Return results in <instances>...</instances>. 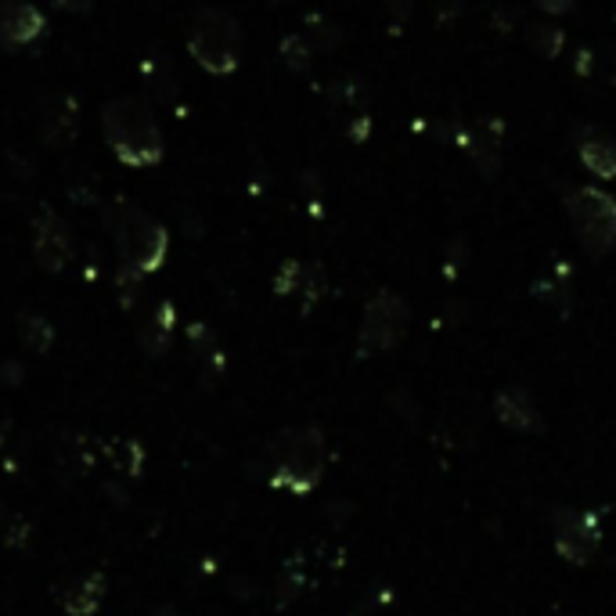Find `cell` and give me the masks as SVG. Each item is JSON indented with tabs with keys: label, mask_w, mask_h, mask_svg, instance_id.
Masks as SVG:
<instances>
[{
	"label": "cell",
	"mask_w": 616,
	"mask_h": 616,
	"mask_svg": "<svg viewBox=\"0 0 616 616\" xmlns=\"http://www.w3.org/2000/svg\"><path fill=\"white\" fill-rule=\"evenodd\" d=\"M105 587H109V581H105L102 569L88 573V577L73 581L62 592V609L69 616H91V613H97V606H102V598H105Z\"/></svg>",
	"instance_id": "14"
},
{
	"label": "cell",
	"mask_w": 616,
	"mask_h": 616,
	"mask_svg": "<svg viewBox=\"0 0 616 616\" xmlns=\"http://www.w3.org/2000/svg\"><path fill=\"white\" fill-rule=\"evenodd\" d=\"M563 209L569 217L577 246L592 260H606L616 249V198L595 188V184H577V188H566Z\"/></svg>",
	"instance_id": "4"
},
{
	"label": "cell",
	"mask_w": 616,
	"mask_h": 616,
	"mask_svg": "<svg viewBox=\"0 0 616 616\" xmlns=\"http://www.w3.org/2000/svg\"><path fill=\"white\" fill-rule=\"evenodd\" d=\"M62 11H73V16H83V11H91V0H54Z\"/></svg>",
	"instance_id": "28"
},
{
	"label": "cell",
	"mask_w": 616,
	"mask_h": 616,
	"mask_svg": "<svg viewBox=\"0 0 616 616\" xmlns=\"http://www.w3.org/2000/svg\"><path fill=\"white\" fill-rule=\"evenodd\" d=\"M534 4L544 16H569V11L577 8V0H534Z\"/></svg>",
	"instance_id": "26"
},
{
	"label": "cell",
	"mask_w": 616,
	"mask_h": 616,
	"mask_svg": "<svg viewBox=\"0 0 616 616\" xmlns=\"http://www.w3.org/2000/svg\"><path fill=\"white\" fill-rule=\"evenodd\" d=\"M48 33V19L33 0H0V44L8 51L33 48Z\"/></svg>",
	"instance_id": "10"
},
{
	"label": "cell",
	"mask_w": 616,
	"mask_h": 616,
	"mask_svg": "<svg viewBox=\"0 0 616 616\" xmlns=\"http://www.w3.org/2000/svg\"><path fill=\"white\" fill-rule=\"evenodd\" d=\"M242 51H246V33H242L232 11L224 8L195 11L188 25V54L209 76H232L242 65Z\"/></svg>",
	"instance_id": "3"
},
{
	"label": "cell",
	"mask_w": 616,
	"mask_h": 616,
	"mask_svg": "<svg viewBox=\"0 0 616 616\" xmlns=\"http://www.w3.org/2000/svg\"><path fill=\"white\" fill-rule=\"evenodd\" d=\"M174 321H177V310L174 304H160L152 310V318L141 328V347H145L152 357H163L170 350V342H174Z\"/></svg>",
	"instance_id": "15"
},
{
	"label": "cell",
	"mask_w": 616,
	"mask_h": 616,
	"mask_svg": "<svg viewBox=\"0 0 616 616\" xmlns=\"http://www.w3.org/2000/svg\"><path fill=\"white\" fill-rule=\"evenodd\" d=\"M281 59H285V65L292 69V73H307V69L314 65V51L304 40V33H292V37L281 40Z\"/></svg>",
	"instance_id": "23"
},
{
	"label": "cell",
	"mask_w": 616,
	"mask_h": 616,
	"mask_svg": "<svg viewBox=\"0 0 616 616\" xmlns=\"http://www.w3.org/2000/svg\"><path fill=\"white\" fill-rule=\"evenodd\" d=\"M37 126H40V137H44L51 148H69L80 134L76 97L65 91L44 94V102H40V109H37Z\"/></svg>",
	"instance_id": "11"
},
{
	"label": "cell",
	"mask_w": 616,
	"mask_h": 616,
	"mask_svg": "<svg viewBox=\"0 0 616 616\" xmlns=\"http://www.w3.org/2000/svg\"><path fill=\"white\" fill-rule=\"evenodd\" d=\"M368 131H371V120H368V116H357V120L350 123V137L357 141V145H361V141L368 137Z\"/></svg>",
	"instance_id": "27"
},
{
	"label": "cell",
	"mask_w": 616,
	"mask_h": 616,
	"mask_svg": "<svg viewBox=\"0 0 616 616\" xmlns=\"http://www.w3.org/2000/svg\"><path fill=\"white\" fill-rule=\"evenodd\" d=\"M494 419L512 429L520 437H541L544 433V414L537 408V400L530 397L520 386H509L494 397Z\"/></svg>",
	"instance_id": "12"
},
{
	"label": "cell",
	"mask_w": 616,
	"mask_h": 616,
	"mask_svg": "<svg viewBox=\"0 0 616 616\" xmlns=\"http://www.w3.org/2000/svg\"><path fill=\"white\" fill-rule=\"evenodd\" d=\"M270 454H275V483L289 486L292 494H307L318 486L325 462H328L325 433L318 425L281 429V433L270 440Z\"/></svg>",
	"instance_id": "5"
},
{
	"label": "cell",
	"mask_w": 616,
	"mask_h": 616,
	"mask_svg": "<svg viewBox=\"0 0 616 616\" xmlns=\"http://www.w3.org/2000/svg\"><path fill=\"white\" fill-rule=\"evenodd\" d=\"M332 97H336V102H365V83H357V80H342V83H336Z\"/></svg>",
	"instance_id": "25"
},
{
	"label": "cell",
	"mask_w": 616,
	"mask_h": 616,
	"mask_svg": "<svg viewBox=\"0 0 616 616\" xmlns=\"http://www.w3.org/2000/svg\"><path fill=\"white\" fill-rule=\"evenodd\" d=\"M109 462L116 465L123 476L134 480L141 472V465H145V448L134 443V440H120V443H112V448H109Z\"/></svg>",
	"instance_id": "21"
},
{
	"label": "cell",
	"mask_w": 616,
	"mask_h": 616,
	"mask_svg": "<svg viewBox=\"0 0 616 616\" xmlns=\"http://www.w3.org/2000/svg\"><path fill=\"white\" fill-rule=\"evenodd\" d=\"M102 217L112 242H116L120 267H131L137 275H152V270H160L166 264L170 232L152 213L134 206L131 198H109Z\"/></svg>",
	"instance_id": "2"
},
{
	"label": "cell",
	"mask_w": 616,
	"mask_h": 616,
	"mask_svg": "<svg viewBox=\"0 0 616 616\" xmlns=\"http://www.w3.org/2000/svg\"><path fill=\"white\" fill-rule=\"evenodd\" d=\"M19 339L33 353H48L54 347V325L44 318V314H22L19 318Z\"/></svg>",
	"instance_id": "19"
},
{
	"label": "cell",
	"mask_w": 616,
	"mask_h": 616,
	"mask_svg": "<svg viewBox=\"0 0 616 616\" xmlns=\"http://www.w3.org/2000/svg\"><path fill=\"white\" fill-rule=\"evenodd\" d=\"M160 616H177V613H160Z\"/></svg>",
	"instance_id": "31"
},
{
	"label": "cell",
	"mask_w": 616,
	"mask_h": 616,
	"mask_svg": "<svg viewBox=\"0 0 616 616\" xmlns=\"http://www.w3.org/2000/svg\"><path fill=\"white\" fill-rule=\"evenodd\" d=\"M299 281H304V260H285L275 275V292L278 296H296Z\"/></svg>",
	"instance_id": "24"
},
{
	"label": "cell",
	"mask_w": 616,
	"mask_h": 616,
	"mask_svg": "<svg viewBox=\"0 0 616 616\" xmlns=\"http://www.w3.org/2000/svg\"><path fill=\"white\" fill-rule=\"evenodd\" d=\"M59 465H62V472H69V480L83 476V472L94 465L91 440L88 437H65L62 448H59Z\"/></svg>",
	"instance_id": "18"
},
{
	"label": "cell",
	"mask_w": 616,
	"mask_h": 616,
	"mask_svg": "<svg viewBox=\"0 0 616 616\" xmlns=\"http://www.w3.org/2000/svg\"><path fill=\"white\" fill-rule=\"evenodd\" d=\"M102 134L109 152L126 166H160L166 145L152 109L141 97H112L102 105Z\"/></svg>",
	"instance_id": "1"
},
{
	"label": "cell",
	"mask_w": 616,
	"mask_h": 616,
	"mask_svg": "<svg viewBox=\"0 0 616 616\" xmlns=\"http://www.w3.org/2000/svg\"><path fill=\"white\" fill-rule=\"evenodd\" d=\"M304 40L310 44L314 54H332L342 48V30L336 22H328L325 16H307L304 22Z\"/></svg>",
	"instance_id": "17"
},
{
	"label": "cell",
	"mask_w": 616,
	"mask_h": 616,
	"mask_svg": "<svg viewBox=\"0 0 616 616\" xmlns=\"http://www.w3.org/2000/svg\"><path fill=\"white\" fill-rule=\"evenodd\" d=\"M573 145H577V160L592 177L616 181V141L598 131V126H577L573 131Z\"/></svg>",
	"instance_id": "13"
},
{
	"label": "cell",
	"mask_w": 616,
	"mask_h": 616,
	"mask_svg": "<svg viewBox=\"0 0 616 616\" xmlns=\"http://www.w3.org/2000/svg\"><path fill=\"white\" fill-rule=\"evenodd\" d=\"M523 37H526V48L537 51L544 62H555L566 51V33L555 22H526Z\"/></svg>",
	"instance_id": "16"
},
{
	"label": "cell",
	"mask_w": 616,
	"mask_h": 616,
	"mask_svg": "<svg viewBox=\"0 0 616 616\" xmlns=\"http://www.w3.org/2000/svg\"><path fill=\"white\" fill-rule=\"evenodd\" d=\"M451 141L458 148H462L476 170L494 181L497 170H501V141H505V123L501 120H476V123H462L451 131Z\"/></svg>",
	"instance_id": "9"
},
{
	"label": "cell",
	"mask_w": 616,
	"mask_h": 616,
	"mask_svg": "<svg viewBox=\"0 0 616 616\" xmlns=\"http://www.w3.org/2000/svg\"><path fill=\"white\" fill-rule=\"evenodd\" d=\"M534 292L541 304H548V307H555L558 314H563V318H569V310H573V289H569V281H563V275H548V278H541V281H534Z\"/></svg>",
	"instance_id": "20"
},
{
	"label": "cell",
	"mask_w": 616,
	"mask_h": 616,
	"mask_svg": "<svg viewBox=\"0 0 616 616\" xmlns=\"http://www.w3.org/2000/svg\"><path fill=\"white\" fill-rule=\"evenodd\" d=\"M328 289L325 281V267L321 264H304V281H299V299H304V314H310L314 307L321 304V296Z\"/></svg>",
	"instance_id": "22"
},
{
	"label": "cell",
	"mask_w": 616,
	"mask_h": 616,
	"mask_svg": "<svg viewBox=\"0 0 616 616\" xmlns=\"http://www.w3.org/2000/svg\"><path fill=\"white\" fill-rule=\"evenodd\" d=\"M552 544L569 566H587L602 548V523L598 515L581 509H563L552 520Z\"/></svg>",
	"instance_id": "7"
},
{
	"label": "cell",
	"mask_w": 616,
	"mask_h": 616,
	"mask_svg": "<svg viewBox=\"0 0 616 616\" xmlns=\"http://www.w3.org/2000/svg\"><path fill=\"white\" fill-rule=\"evenodd\" d=\"M587 65H592V54H587V51H577V73H587Z\"/></svg>",
	"instance_id": "29"
},
{
	"label": "cell",
	"mask_w": 616,
	"mask_h": 616,
	"mask_svg": "<svg viewBox=\"0 0 616 616\" xmlns=\"http://www.w3.org/2000/svg\"><path fill=\"white\" fill-rule=\"evenodd\" d=\"M0 520H4V505H0Z\"/></svg>",
	"instance_id": "30"
},
{
	"label": "cell",
	"mask_w": 616,
	"mask_h": 616,
	"mask_svg": "<svg viewBox=\"0 0 616 616\" xmlns=\"http://www.w3.org/2000/svg\"><path fill=\"white\" fill-rule=\"evenodd\" d=\"M408 328H411V307L404 304V296L393 289L371 292V299L365 304L361 332H357V353L361 357L390 353L404 342Z\"/></svg>",
	"instance_id": "6"
},
{
	"label": "cell",
	"mask_w": 616,
	"mask_h": 616,
	"mask_svg": "<svg viewBox=\"0 0 616 616\" xmlns=\"http://www.w3.org/2000/svg\"><path fill=\"white\" fill-rule=\"evenodd\" d=\"M73 232H69V224L54 213L51 206H44L37 213L33 220V260L40 270H48V275H59V270L69 267L73 260Z\"/></svg>",
	"instance_id": "8"
}]
</instances>
